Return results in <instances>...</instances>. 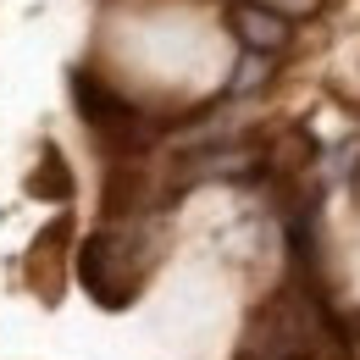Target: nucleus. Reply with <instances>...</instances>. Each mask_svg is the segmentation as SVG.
<instances>
[{"label":"nucleus","instance_id":"f257e3e1","mask_svg":"<svg viewBox=\"0 0 360 360\" xmlns=\"http://www.w3.org/2000/svg\"><path fill=\"white\" fill-rule=\"evenodd\" d=\"M155 250H161V244H155V233H150L144 217H134V222H111V227H100L94 238L78 244L72 271H78V283L94 294V305L122 311V305H134V300H139Z\"/></svg>","mask_w":360,"mask_h":360},{"label":"nucleus","instance_id":"20e7f679","mask_svg":"<svg viewBox=\"0 0 360 360\" xmlns=\"http://www.w3.org/2000/svg\"><path fill=\"white\" fill-rule=\"evenodd\" d=\"M28 194H45V200H67V194H72V178L61 172L56 150L39 155V167H34V178H28Z\"/></svg>","mask_w":360,"mask_h":360},{"label":"nucleus","instance_id":"f03ea898","mask_svg":"<svg viewBox=\"0 0 360 360\" xmlns=\"http://www.w3.org/2000/svg\"><path fill=\"white\" fill-rule=\"evenodd\" d=\"M67 89H72V105H78L84 128L94 134V144H105V150H111V161H117V167H122V161H134L139 150L167 128L155 111H139L122 89H111V78H100L94 67H72V72H67Z\"/></svg>","mask_w":360,"mask_h":360},{"label":"nucleus","instance_id":"423d86ee","mask_svg":"<svg viewBox=\"0 0 360 360\" xmlns=\"http://www.w3.org/2000/svg\"><path fill=\"white\" fill-rule=\"evenodd\" d=\"M244 6H261V11H271V17H283L288 28H294V22H305V17H316V11H321V0H244Z\"/></svg>","mask_w":360,"mask_h":360},{"label":"nucleus","instance_id":"7ed1b4c3","mask_svg":"<svg viewBox=\"0 0 360 360\" xmlns=\"http://www.w3.org/2000/svg\"><path fill=\"white\" fill-rule=\"evenodd\" d=\"M233 34H238V45L250 50V56H277V50L294 45V28L283 22V17H271L261 6H233Z\"/></svg>","mask_w":360,"mask_h":360},{"label":"nucleus","instance_id":"39448f33","mask_svg":"<svg viewBox=\"0 0 360 360\" xmlns=\"http://www.w3.org/2000/svg\"><path fill=\"white\" fill-rule=\"evenodd\" d=\"M271 84V56H244L238 61V72L227 78V100H238V94H255Z\"/></svg>","mask_w":360,"mask_h":360}]
</instances>
